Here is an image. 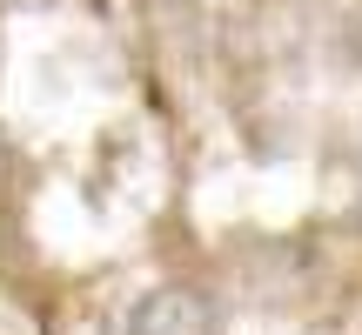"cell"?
<instances>
[{
  "mask_svg": "<svg viewBox=\"0 0 362 335\" xmlns=\"http://www.w3.org/2000/svg\"><path fill=\"white\" fill-rule=\"evenodd\" d=\"M128 335H221V315L208 295L194 288H155V295L134 309Z\"/></svg>",
  "mask_w": 362,
  "mask_h": 335,
  "instance_id": "cell-1",
  "label": "cell"
}]
</instances>
